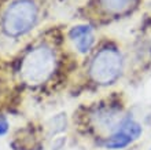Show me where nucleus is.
<instances>
[{
	"mask_svg": "<svg viewBox=\"0 0 151 150\" xmlns=\"http://www.w3.org/2000/svg\"><path fill=\"white\" fill-rule=\"evenodd\" d=\"M133 0H100V6L110 14H119L129 8Z\"/></svg>",
	"mask_w": 151,
	"mask_h": 150,
	"instance_id": "6",
	"label": "nucleus"
},
{
	"mask_svg": "<svg viewBox=\"0 0 151 150\" xmlns=\"http://www.w3.org/2000/svg\"><path fill=\"white\" fill-rule=\"evenodd\" d=\"M121 70H122V58L121 54L114 48L100 50L92 59L89 66V75L92 80L102 86L114 83L118 79Z\"/></svg>",
	"mask_w": 151,
	"mask_h": 150,
	"instance_id": "3",
	"label": "nucleus"
},
{
	"mask_svg": "<svg viewBox=\"0 0 151 150\" xmlns=\"http://www.w3.org/2000/svg\"><path fill=\"white\" fill-rule=\"evenodd\" d=\"M8 131V122L4 116H0V135H4Z\"/></svg>",
	"mask_w": 151,
	"mask_h": 150,
	"instance_id": "7",
	"label": "nucleus"
},
{
	"mask_svg": "<svg viewBox=\"0 0 151 150\" xmlns=\"http://www.w3.org/2000/svg\"><path fill=\"white\" fill-rule=\"evenodd\" d=\"M55 69V54L47 46L30 50L22 61L21 76L25 83L37 86L50 79Z\"/></svg>",
	"mask_w": 151,
	"mask_h": 150,
	"instance_id": "1",
	"label": "nucleus"
},
{
	"mask_svg": "<svg viewBox=\"0 0 151 150\" xmlns=\"http://www.w3.org/2000/svg\"><path fill=\"white\" fill-rule=\"evenodd\" d=\"M142 135V127L133 120H125L118 130L106 141L109 149H124Z\"/></svg>",
	"mask_w": 151,
	"mask_h": 150,
	"instance_id": "4",
	"label": "nucleus"
},
{
	"mask_svg": "<svg viewBox=\"0 0 151 150\" xmlns=\"http://www.w3.org/2000/svg\"><path fill=\"white\" fill-rule=\"evenodd\" d=\"M37 21V7L32 0H18L7 8L3 17V29L11 37L25 35Z\"/></svg>",
	"mask_w": 151,
	"mask_h": 150,
	"instance_id": "2",
	"label": "nucleus"
},
{
	"mask_svg": "<svg viewBox=\"0 0 151 150\" xmlns=\"http://www.w3.org/2000/svg\"><path fill=\"white\" fill-rule=\"evenodd\" d=\"M72 41L74 43L76 48L80 52H88L91 50V47L93 46V32L92 28L88 26V25H78V26H74V28L70 30L69 33Z\"/></svg>",
	"mask_w": 151,
	"mask_h": 150,
	"instance_id": "5",
	"label": "nucleus"
}]
</instances>
